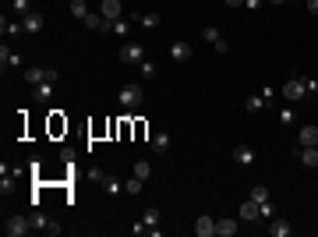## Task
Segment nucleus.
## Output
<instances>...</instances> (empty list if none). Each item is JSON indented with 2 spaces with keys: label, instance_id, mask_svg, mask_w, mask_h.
<instances>
[{
  "label": "nucleus",
  "instance_id": "obj_15",
  "mask_svg": "<svg viewBox=\"0 0 318 237\" xmlns=\"http://www.w3.org/2000/svg\"><path fill=\"white\" fill-rule=\"evenodd\" d=\"M103 18H110V21H117L120 18V0H103V11H99Z\"/></svg>",
  "mask_w": 318,
  "mask_h": 237
},
{
  "label": "nucleus",
  "instance_id": "obj_18",
  "mask_svg": "<svg viewBox=\"0 0 318 237\" xmlns=\"http://www.w3.org/2000/svg\"><path fill=\"white\" fill-rule=\"evenodd\" d=\"M240 220H247V223L258 220V202H255V198H247V202L240 205Z\"/></svg>",
  "mask_w": 318,
  "mask_h": 237
},
{
  "label": "nucleus",
  "instance_id": "obj_13",
  "mask_svg": "<svg viewBox=\"0 0 318 237\" xmlns=\"http://www.w3.org/2000/svg\"><path fill=\"white\" fill-rule=\"evenodd\" d=\"M234 159H237L240 166H251V163H255V149H251V145H237V149H234Z\"/></svg>",
  "mask_w": 318,
  "mask_h": 237
},
{
  "label": "nucleus",
  "instance_id": "obj_10",
  "mask_svg": "<svg viewBox=\"0 0 318 237\" xmlns=\"http://www.w3.org/2000/svg\"><path fill=\"white\" fill-rule=\"evenodd\" d=\"M25 81H28L32 88H36V85H43V81H46V68H39V64H28V68H25Z\"/></svg>",
  "mask_w": 318,
  "mask_h": 237
},
{
  "label": "nucleus",
  "instance_id": "obj_35",
  "mask_svg": "<svg viewBox=\"0 0 318 237\" xmlns=\"http://www.w3.org/2000/svg\"><path fill=\"white\" fill-rule=\"evenodd\" d=\"M11 4H14V11H21V14L32 11V0H11Z\"/></svg>",
  "mask_w": 318,
  "mask_h": 237
},
{
  "label": "nucleus",
  "instance_id": "obj_4",
  "mask_svg": "<svg viewBox=\"0 0 318 237\" xmlns=\"http://www.w3.org/2000/svg\"><path fill=\"white\" fill-rule=\"evenodd\" d=\"M120 61H124V64H142V61H145L142 43H124V46H120Z\"/></svg>",
  "mask_w": 318,
  "mask_h": 237
},
{
  "label": "nucleus",
  "instance_id": "obj_27",
  "mask_svg": "<svg viewBox=\"0 0 318 237\" xmlns=\"http://www.w3.org/2000/svg\"><path fill=\"white\" fill-rule=\"evenodd\" d=\"M28 220H32V230H43V234H46V227H50V220H46L43 213H32Z\"/></svg>",
  "mask_w": 318,
  "mask_h": 237
},
{
  "label": "nucleus",
  "instance_id": "obj_23",
  "mask_svg": "<svg viewBox=\"0 0 318 237\" xmlns=\"http://www.w3.org/2000/svg\"><path fill=\"white\" fill-rule=\"evenodd\" d=\"M142 220H145V223H149V227H159V220H163V213H159L156 205H149V209H145V216H142Z\"/></svg>",
  "mask_w": 318,
  "mask_h": 237
},
{
  "label": "nucleus",
  "instance_id": "obj_41",
  "mask_svg": "<svg viewBox=\"0 0 318 237\" xmlns=\"http://www.w3.org/2000/svg\"><path fill=\"white\" fill-rule=\"evenodd\" d=\"M258 4H262V0H244V7H258Z\"/></svg>",
  "mask_w": 318,
  "mask_h": 237
},
{
  "label": "nucleus",
  "instance_id": "obj_5",
  "mask_svg": "<svg viewBox=\"0 0 318 237\" xmlns=\"http://www.w3.org/2000/svg\"><path fill=\"white\" fill-rule=\"evenodd\" d=\"M81 21H85V28H92V32H110V25H113L110 18H103V14H92V11H88Z\"/></svg>",
  "mask_w": 318,
  "mask_h": 237
},
{
  "label": "nucleus",
  "instance_id": "obj_38",
  "mask_svg": "<svg viewBox=\"0 0 318 237\" xmlns=\"http://www.w3.org/2000/svg\"><path fill=\"white\" fill-rule=\"evenodd\" d=\"M57 78H60V71H57V68H46V81H50V85H57Z\"/></svg>",
  "mask_w": 318,
  "mask_h": 237
},
{
  "label": "nucleus",
  "instance_id": "obj_31",
  "mask_svg": "<svg viewBox=\"0 0 318 237\" xmlns=\"http://www.w3.org/2000/svg\"><path fill=\"white\" fill-rule=\"evenodd\" d=\"M202 36H205V43H212V46L223 39V36H219V28H202Z\"/></svg>",
  "mask_w": 318,
  "mask_h": 237
},
{
  "label": "nucleus",
  "instance_id": "obj_22",
  "mask_svg": "<svg viewBox=\"0 0 318 237\" xmlns=\"http://www.w3.org/2000/svg\"><path fill=\"white\" fill-rule=\"evenodd\" d=\"M131 170H135V177H142V181H149V173H152V166H149V159H138V163H135Z\"/></svg>",
  "mask_w": 318,
  "mask_h": 237
},
{
  "label": "nucleus",
  "instance_id": "obj_19",
  "mask_svg": "<svg viewBox=\"0 0 318 237\" xmlns=\"http://www.w3.org/2000/svg\"><path fill=\"white\" fill-rule=\"evenodd\" d=\"M142 188H145V181H142V177H135V173L124 181V191H128V195H142Z\"/></svg>",
  "mask_w": 318,
  "mask_h": 237
},
{
  "label": "nucleus",
  "instance_id": "obj_28",
  "mask_svg": "<svg viewBox=\"0 0 318 237\" xmlns=\"http://www.w3.org/2000/svg\"><path fill=\"white\" fill-rule=\"evenodd\" d=\"M138 25H145V28H156V25H159V14H156V11H149V14H138Z\"/></svg>",
  "mask_w": 318,
  "mask_h": 237
},
{
  "label": "nucleus",
  "instance_id": "obj_3",
  "mask_svg": "<svg viewBox=\"0 0 318 237\" xmlns=\"http://www.w3.org/2000/svg\"><path fill=\"white\" fill-rule=\"evenodd\" d=\"M283 92V99H290V103H301V99H308V88H304V78H297V75H290V81L279 88Z\"/></svg>",
  "mask_w": 318,
  "mask_h": 237
},
{
  "label": "nucleus",
  "instance_id": "obj_36",
  "mask_svg": "<svg viewBox=\"0 0 318 237\" xmlns=\"http://www.w3.org/2000/svg\"><path fill=\"white\" fill-rule=\"evenodd\" d=\"M304 88H308V99H311V96L318 92V81L315 78H304Z\"/></svg>",
  "mask_w": 318,
  "mask_h": 237
},
{
  "label": "nucleus",
  "instance_id": "obj_25",
  "mask_svg": "<svg viewBox=\"0 0 318 237\" xmlns=\"http://www.w3.org/2000/svg\"><path fill=\"white\" fill-rule=\"evenodd\" d=\"M251 198H255L258 205H262V202H269V188H265V184H255V188H251Z\"/></svg>",
  "mask_w": 318,
  "mask_h": 237
},
{
  "label": "nucleus",
  "instance_id": "obj_40",
  "mask_svg": "<svg viewBox=\"0 0 318 237\" xmlns=\"http://www.w3.org/2000/svg\"><path fill=\"white\" fill-rule=\"evenodd\" d=\"M308 11H311V14H318V0H308Z\"/></svg>",
  "mask_w": 318,
  "mask_h": 237
},
{
  "label": "nucleus",
  "instance_id": "obj_26",
  "mask_svg": "<svg viewBox=\"0 0 318 237\" xmlns=\"http://www.w3.org/2000/svg\"><path fill=\"white\" fill-rule=\"evenodd\" d=\"M272 216H276V205H272V202H262V205H258V220H265V223H269Z\"/></svg>",
  "mask_w": 318,
  "mask_h": 237
},
{
  "label": "nucleus",
  "instance_id": "obj_20",
  "mask_svg": "<svg viewBox=\"0 0 318 237\" xmlns=\"http://www.w3.org/2000/svg\"><path fill=\"white\" fill-rule=\"evenodd\" d=\"M152 149H156V153H166V149H170V135H166V131H156V135H152Z\"/></svg>",
  "mask_w": 318,
  "mask_h": 237
},
{
  "label": "nucleus",
  "instance_id": "obj_29",
  "mask_svg": "<svg viewBox=\"0 0 318 237\" xmlns=\"http://www.w3.org/2000/svg\"><path fill=\"white\" fill-rule=\"evenodd\" d=\"M71 14H75V18H85V14H88V4H85V0H71Z\"/></svg>",
  "mask_w": 318,
  "mask_h": 237
},
{
  "label": "nucleus",
  "instance_id": "obj_11",
  "mask_svg": "<svg viewBox=\"0 0 318 237\" xmlns=\"http://www.w3.org/2000/svg\"><path fill=\"white\" fill-rule=\"evenodd\" d=\"M21 25H25V32H39L46 21H43V14H39V11H28V14L21 18Z\"/></svg>",
  "mask_w": 318,
  "mask_h": 237
},
{
  "label": "nucleus",
  "instance_id": "obj_9",
  "mask_svg": "<svg viewBox=\"0 0 318 237\" xmlns=\"http://www.w3.org/2000/svg\"><path fill=\"white\" fill-rule=\"evenodd\" d=\"M195 234L198 237H216V220H212V216H198V220H195Z\"/></svg>",
  "mask_w": 318,
  "mask_h": 237
},
{
  "label": "nucleus",
  "instance_id": "obj_24",
  "mask_svg": "<svg viewBox=\"0 0 318 237\" xmlns=\"http://www.w3.org/2000/svg\"><path fill=\"white\" fill-rule=\"evenodd\" d=\"M50 131H53V135H60V131H68V121H64L60 113H53V117H50Z\"/></svg>",
  "mask_w": 318,
  "mask_h": 237
},
{
  "label": "nucleus",
  "instance_id": "obj_8",
  "mask_svg": "<svg viewBox=\"0 0 318 237\" xmlns=\"http://www.w3.org/2000/svg\"><path fill=\"white\" fill-rule=\"evenodd\" d=\"M297 145H318V124H301Z\"/></svg>",
  "mask_w": 318,
  "mask_h": 237
},
{
  "label": "nucleus",
  "instance_id": "obj_21",
  "mask_svg": "<svg viewBox=\"0 0 318 237\" xmlns=\"http://www.w3.org/2000/svg\"><path fill=\"white\" fill-rule=\"evenodd\" d=\"M110 32H117V36H128V32H131V18H117V21L110 25Z\"/></svg>",
  "mask_w": 318,
  "mask_h": 237
},
{
  "label": "nucleus",
  "instance_id": "obj_7",
  "mask_svg": "<svg viewBox=\"0 0 318 237\" xmlns=\"http://www.w3.org/2000/svg\"><path fill=\"white\" fill-rule=\"evenodd\" d=\"M92 181H99L110 195H120V181H117V177H110L106 170H92Z\"/></svg>",
  "mask_w": 318,
  "mask_h": 237
},
{
  "label": "nucleus",
  "instance_id": "obj_6",
  "mask_svg": "<svg viewBox=\"0 0 318 237\" xmlns=\"http://www.w3.org/2000/svg\"><path fill=\"white\" fill-rule=\"evenodd\" d=\"M170 57H173L177 64L191 61V43H187V39H177V43H170Z\"/></svg>",
  "mask_w": 318,
  "mask_h": 237
},
{
  "label": "nucleus",
  "instance_id": "obj_32",
  "mask_svg": "<svg viewBox=\"0 0 318 237\" xmlns=\"http://www.w3.org/2000/svg\"><path fill=\"white\" fill-rule=\"evenodd\" d=\"M36 96H39V99H50V96H53V85H50V81L36 85Z\"/></svg>",
  "mask_w": 318,
  "mask_h": 237
},
{
  "label": "nucleus",
  "instance_id": "obj_39",
  "mask_svg": "<svg viewBox=\"0 0 318 237\" xmlns=\"http://www.w3.org/2000/svg\"><path fill=\"white\" fill-rule=\"evenodd\" d=\"M46 234H50V237H57V234H60V223H57V220H50V227H46Z\"/></svg>",
  "mask_w": 318,
  "mask_h": 237
},
{
  "label": "nucleus",
  "instance_id": "obj_43",
  "mask_svg": "<svg viewBox=\"0 0 318 237\" xmlns=\"http://www.w3.org/2000/svg\"><path fill=\"white\" fill-rule=\"evenodd\" d=\"M269 4H287V0H269Z\"/></svg>",
  "mask_w": 318,
  "mask_h": 237
},
{
  "label": "nucleus",
  "instance_id": "obj_14",
  "mask_svg": "<svg viewBox=\"0 0 318 237\" xmlns=\"http://www.w3.org/2000/svg\"><path fill=\"white\" fill-rule=\"evenodd\" d=\"M297 156H301V163H304V166H318V145H301V153H297Z\"/></svg>",
  "mask_w": 318,
  "mask_h": 237
},
{
  "label": "nucleus",
  "instance_id": "obj_33",
  "mask_svg": "<svg viewBox=\"0 0 318 237\" xmlns=\"http://www.w3.org/2000/svg\"><path fill=\"white\" fill-rule=\"evenodd\" d=\"M294 121H297V113H294L290 106H287V110H279V124H294Z\"/></svg>",
  "mask_w": 318,
  "mask_h": 237
},
{
  "label": "nucleus",
  "instance_id": "obj_1",
  "mask_svg": "<svg viewBox=\"0 0 318 237\" xmlns=\"http://www.w3.org/2000/svg\"><path fill=\"white\" fill-rule=\"evenodd\" d=\"M142 99H145L142 85H120V106H124L128 113H135V110L142 106Z\"/></svg>",
  "mask_w": 318,
  "mask_h": 237
},
{
  "label": "nucleus",
  "instance_id": "obj_42",
  "mask_svg": "<svg viewBox=\"0 0 318 237\" xmlns=\"http://www.w3.org/2000/svg\"><path fill=\"white\" fill-rule=\"evenodd\" d=\"M227 4H230V7H240V4H244V0H227Z\"/></svg>",
  "mask_w": 318,
  "mask_h": 237
},
{
  "label": "nucleus",
  "instance_id": "obj_37",
  "mask_svg": "<svg viewBox=\"0 0 318 237\" xmlns=\"http://www.w3.org/2000/svg\"><path fill=\"white\" fill-rule=\"evenodd\" d=\"M131 128H135V138H138V142H142V138H145V124H142V121H135V124H131Z\"/></svg>",
  "mask_w": 318,
  "mask_h": 237
},
{
  "label": "nucleus",
  "instance_id": "obj_12",
  "mask_svg": "<svg viewBox=\"0 0 318 237\" xmlns=\"http://www.w3.org/2000/svg\"><path fill=\"white\" fill-rule=\"evenodd\" d=\"M269 234L272 237H290V223L279 220V216H272V220H269Z\"/></svg>",
  "mask_w": 318,
  "mask_h": 237
},
{
  "label": "nucleus",
  "instance_id": "obj_30",
  "mask_svg": "<svg viewBox=\"0 0 318 237\" xmlns=\"http://www.w3.org/2000/svg\"><path fill=\"white\" fill-rule=\"evenodd\" d=\"M244 106H247V110H262V106H265V92H262V96H247Z\"/></svg>",
  "mask_w": 318,
  "mask_h": 237
},
{
  "label": "nucleus",
  "instance_id": "obj_16",
  "mask_svg": "<svg viewBox=\"0 0 318 237\" xmlns=\"http://www.w3.org/2000/svg\"><path fill=\"white\" fill-rule=\"evenodd\" d=\"M234 234H237L234 220H216V237H234Z\"/></svg>",
  "mask_w": 318,
  "mask_h": 237
},
{
  "label": "nucleus",
  "instance_id": "obj_34",
  "mask_svg": "<svg viewBox=\"0 0 318 237\" xmlns=\"http://www.w3.org/2000/svg\"><path fill=\"white\" fill-rule=\"evenodd\" d=\"M138 68H142V75H145V78H152V75H156V64H152V61H142Z\"/></svg>",
  "mask_w": 318,
  "mask_h": 237
},
{
  "label": "nucleus",
  "instance_id": "obj_2",
  "mask_svg": "<svg viewBox=\"0 0 318 237\" xmlns=\"http://www.w3.org/2000/svg\"><path fill=\"white\" fill-rule=\"evenodd\" d=\"M4 234H7V237L32 234V220H28V216H7V220H4Z\"/></svg>",
  "mask_w": 318,
  "mask_h": 237
},
{
  "label": "nucleus",
  "instance_id": "obj_17",
  "mask_svg": "<svg viewBox=\"0 0 318 237\" xmlns=\"http://www.w3.org/2000/svg\"><path fill=\"white\" fill-rule=\"evenodd\" d=\"M14 64H18V53H11V50H7V43H4V46H0V71L14 68Z\"/></svg>",
  "mask_w": 318,
  "mask_h": 237
}]
</instances>
